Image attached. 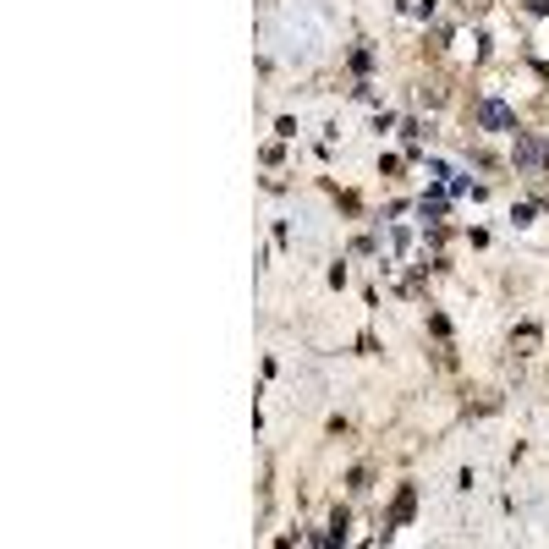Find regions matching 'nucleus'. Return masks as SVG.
Returning a JSON list of instances; mask_svg holds the SVG:
<instances>
[{"label": "nucleus", "mask_w": 549, "mask_h": 549, "mask_svg": "<svg viewBox=\"0 0 549 549\" xmlns=\"http://www.w3.org/2000/svg\"><path fill=\"white\" fill-rule=\"evenodd\" d=\"M511 159H516V170H549V138H533V132H516V149H511Z\"/></svg>", "instance_id": "nucleus-1"}, {"label": "nucleus", "mask_w": 549, "mask_h": 549, "mask_svg": "<svg viewBox=\"0 0 549 549\" xmlns=\"http://www.w3.org/2000/svg\"><path fill=\"white\" fill-rule=\"evenodd\" d=\"M478 127H489V132H516V116H511L505 99H483V105H478Z\"/></svg>", "instance_id": "nucleus-2"}, {"label": "nucleus", "mask_w": 549, "mask_h": 549, "mask_svg": "<svg viewBox=\"0 0 549 549\" xmlns=\"http://www.w3.org/2000/svg\"><path fill=\"white\" fill-rule=\"evenodd\" d=\"M417 215H423V220H440V215H445V192H429V198L417 204Z\"/></svg>", "instance_id": "nucleus-3"}, {"label": "nucleus", "mask_w": 549, "mask_h": 549, "mask_svg": "<svg viewBox=\"0 0 549 549\" xmlns=\"http://www.w3.org/2000/svg\"><path fill=\"white\" fill-rule=\"evenodd\" d=\"M406 516H412V489H401V500H395L390 522H395V528H401V522H406Z\"/></svg>", "instance_id": "nucleus-4"}]
</instances>
